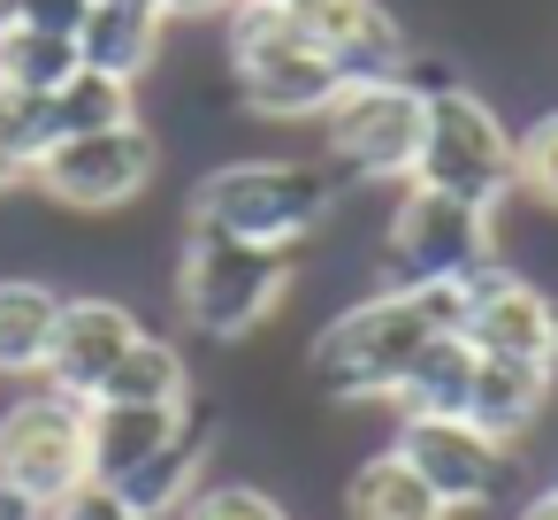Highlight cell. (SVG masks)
Instances as JSON below:
<instances>
[{"label":"cell","mask_w":558,"mask_h":520,"mask_svg":"<svg viewBox=\"0 0 558 520\" xmlns=\"http://www.w3.org/2000/svg\"><path fill=\"white\" fill-rule=\"evenodd\" d=\"M337 215V177L329 161H222L192 184L184 230L245 238V245H283L299 253L314 230Z\"/></svg>","instance_id":"obj_1"},{"label":"cell","mask_w":558,"mask_h":520,"mask_svg":"<svg viewBox=\"0 0 558 520\" xmlns=\"http://www.w3.org/2000/svg\"><path fill=\"white\" fill-rule=\"evenodd\" d=\"M222 62L238 108H253L260 123H322L329 100L344 93L337 62L299 32L283 0H238L222 16Z\"/></svg>","instance_id":"obj_2"},{"label":"cell","mask_w":558,"mask_h":520,"mask_svg":"<svg viewBox=\"0 0 558 520\" xmlns=\"http://www.w3.org/2000/svg\"><path fill=\"white\" fill-rule=\"evenodd\" d=\"M428 337H444L436 314H428V299L375 283L367 299H352L344 314L322 322V337H314V352H306V375H314L337 406H390Z\"/></svg>","instance_id":"obj_3"},{"label":"cell","mask_w":558,"mask_h":520,"mask_svg":"<svg viewBox=\"0 0 558 520\" xmlns=\"http://www.w3.org/2000/svg\"><path fill=\"white\" fill-rule=\"evenodd\" d=\"M299 283V253L283 245H245V238H215V230H184V253H177V314L215 337V344H238L253 329H268L283 314Z\"/></svg>","instance_id":"obj_4"},{"label":"cell","mask_w":558,"mask_h":520,"mask_svg":"<svg viewBox=\"0 0 558 520\" xmlns=\"http://www.w3.org/2000/svg\"><path fill=\"white\" fill-rule=\"evenodd\" d=\"M497 268V207L405 184L383 215V283L421 291V283H474Z\"/></svg>","instance_id":"obj_5"},{"label":"cell","mask_w":558,"mask_h":520,"mask_svg":"<svg viewBox=\"0 0 558 520\" xmlns=\"http://www.w3.org/2000/svg\"><path fill=\"white\" fill-rule=\"evenodd\" d=\"M413 184L474 199V207H505L512 199V123L497 116V100H482L474 85L436 93L428 116H421Z\"/></svg>","instance_id":"obj_6"},{"label":"cell","mask_w":558,"mask_h":520,"mask_svg":"<svg viewBox=\"0 0 558 520\" xmlns=\"http://www.w3.org/2000/svg\"><path fill=\"white\" fill-rule=\"evenodd\" d=\"M421 116L428 100L405 93L398 77L383 85H344L322 116V161L337 184H413L421 154Z\"/></svg>","instance_id":"obj_7"},{"label":"cell","mask_w":558,"mask_h":520,"mask_svg":"<svg viewBox=\"0 0 558 520\" xmlns=\"http://www.w3.org/2000/svg\"><path fill=\"white\" fill-rule=\"evenodd\" d=\"M154 177H161V138L138 116V123L47 146V161L32 169V192L54 199V207H70V215H123L131 199L154 192Z\"/></svg>","instance_id":"obj_8"},{"label":"cell","mask_w":558,"mask_h":520,"mask_svg":"<svg viewBox=\"0 0 558 520\" xmlns=\"http://www.w3.org/2000/svg\"><path fill=\"white\" fill-rule=\"evenodd\" d=\"M0 482H16L39 505H62L77 482H93L85 459V398L62 390H24L16 406H0Z\"/></svg>","instance_id":"obj_9"},{"label":"cell","mask_w":558,"mask_h":520,"mask_svg":"<svg viewBox=\"0 0 558 520\" xmlns=\"http://www.w3.org/2000/svg\"><path fill=\"white\" fill-rule=\"evenodd\" d=\"M390 451L444 497V512H482L505 497L512 482V451L497 436H482L466 413H428V421H398Z\"/></svg>","instance_id":"obj_10"},{"label":"cell","mask_w":558,"mask_h":520,"mask_svg":"<svg viewBox=\"0 0 558 520\" xmlns=\"http://www.w3.org/2000/svg\"><path fill=\"white\" fill-rule=\"evenodd\" d=\"M459 337L482 352V360H535V367H558V299L520 276L512 261L482 268L466 283V322Z\"/></svg>","instance_id":"obj_11"},{"label":"cell","mask_w":558,"mask_h":520,"mask_svg":"<svg viewBox=\"0 0 558 520\" xmlns=\"http://www.w3.org/2000/svg\"><path fill=\"white\" fill-rule=\"evenodd\" d=\"M146 337V322L123 306V299H108V291H77V299H62V322H54V344H47V367H39V383L47 390H62V398H100V383L116 375V360L131 352Z\"/></svg>","instance_id":"obj_12"},{"label":"cell","mask_w":558,"mask_h":520,"mask_svg":"<svg viewBox=\"0 0 558 520\" xmlns=\"http://www.w3.org/2000/svg\"><path fill=\"white\" fill-rule=\"evenodd\" d=\"M207 451H215V421L192 406V413H184V428H177L146 467H131V474L116 482V497H123L138 520H177V512L207 489Z\"/></svg>","instance_id":"obj_13"},{"label":"cell","mask_w":558,"mask_h":520,"mask_svg":"<svg viewBox=\"0 0 558 520\" xmlns=\"http://www.w3.org/2000/svg\"><path fill=\"white\" fill-rule=\"evenodd\" d=\"M550 390H558V367H535V360H482L474 367V398H466V421L482 436H497L505 451H520L535 436V421L550 413Z\"/></svg>","instance_id":"obj_14"},{"label":"cell","mask_w":558,"mask_h":520,"mask_svg":"<svg viewBox=\"0 0 558 520\" xmlns=\"http://www.w3.org/2000/svg\"><path fill=\"white\" fill-rule=\"evenodd\" d=\"M192 406H116V398H93L85 406V459H93V482H123L131 467H146L177 428H184Z\"/></svg>","instance_id":"obj_15"},{"label":"cell","mask_w":558,"mask_h":520,"mask_svg":"<svg viewBox=\"0 0 558 520\" xmlns=\"http://www.w3.org/2000/svg\"><path fill=\"white\" fill-rule=\"evenodd\" d=\"M161 39H169V16L123 9V0H93V16H85V32H77V55H85V70L138 85V77L161 62Z\"/></svg>","instance_id":"obj_16"},{"label":"cell","mask_w":558,"mask_h":520,"mask_svg":"<svg viewBox=\"0 0 558 520\" xmlns=\"http://www.w3.org/2000/svg\"><path fill=\"white\" fill-rule=\"evenodd\" d=\"M474 367H482V352L459 337V329H444V337H428L421 344V360L405 367V383H398V421H428V413H466V398H474Z\"/></svg>","instance_id":"obj_17"},{"label":"cell","mask_w":558,"mask_h":520,"mask_svg":"<svg viewBox=\"0 0 558 520\" xmlns=\"http://www.w3.org/2000/svg\"><path fill=\"white\" fill-rule=\"evenodd\" d=\"M54 322H62V291L54 283H39V276H9V283H0V375L39 383Z\"/></svg>","instance_id":"obj_18"},{"label":"cell","mask_w":558,"mask_h":520,"mask_svg":"<svg viewBox=\"0 0 558 520\" xmlns=\"http://www.w3.org/2000/svg\"><path fill=\"white\" fill-rule=\"evenodd\" d=\"M344 520H451V512L398 451H375L344 482Z\"/></svg>","instance_id":"obj_19"},{"label":"cell","mask_w":558,"mask_h":520,"mask_svg":"<svg viewBox=\"0 0 558 520\" xmlns=\"http://www.w3.org/2000/svg\"><path fill=\"white\" fill-rule=\"evenodd\" d=\"M116 123H138V85H123V77L77 70L70 85H54V93H47V131H54V146H62V138L116 131Z\"/></svg>","instance_id":"obj_20"},{"label":"cell","mask_w":558,"mask_h":520,"mask_svg":"<svg viewBox=\"0 0 558 520\" xmlns=\"http://www.w3.org/2000/svg\"><path fill=\"white\" fill-rule=\"evenodd\" d=\"M100 398H116V406H192V367H184V352L169 344V337H138L123 360H116V375L100 383Z\"/></svg>","instance_id":"obj_21"},{"label":"cell","mask_w":558,"mask_h":520,"mask_svg":"<svg viewBox=\"0 0 558 520\" xmlns=\"http://www.w3.org/2000/svg\"><path fill=\"white\" fill-rule=\"evenodd\" d=\"M77 70H85V55H77V39H62V32H32V24H9V32H0V77L24 85V93H54V85H70Z\"/></svg>","instance_id":"obj_22"},{"label":"cell","mask_w":558,"mask_h":520,"mask_svg":"<svg viewBox=\"0 0 558 520\" xmlns=\"http://www.w3.org/2000/svg\"><path fill=\"white\" fill-rule=\"evenodd\" d=\"M512 199L558 215V108H543L527 131H512Z\"/></svg>","instance_id":"obj_23"},{"label":"cell","mask_w":558,"mask_h":520,"mask_svg":"<svg viewBox=\"0 0 558 520\" xmlns=\"http://www.w3.org/2000/svg\"><path fill=\"white\" fill-rule=\"evenodd\" d=\"M0 146H9L24 169L47 161V146H54V131H47V93H24V85L0 77Z\"/></svg>","instance_id":"obj_24"},{"label":"cell","mask_w":558,"mask_h":520,"mask_svg":"<svg viewBox=\"0 0 558 520\" xmlns=\"http://www.w3.org/2000/svg\"><path fill=\"white\" fill-rule=\"evenodd\" d=\"M177 520H291V512H283L260 482H207Z\"/></svg>","instance_id":"obj_25"},{"label":"cell","mask_w":558,"mask_h":520,"mask_svg":"<svg viewBox=\"0 0 558 520\" xmlns=\"http://www.w3.org/2000/svg\"><path fill=\"white\" fill-rule=\"evenodd\" d=\"M47 520H138V512H131L108 482H77L62 505H47Z\"/></svg>","instance_id":"obj_26"},{"label":"cell","mask_w":558,"mask_h":520,"mask_svg":"<svg viewBox=\"0 0 558 520\" xmlns=\"http://www.w3.org/2000/svg\"><path fill=\"white\" fill-rule=\"evenodd\" d=\"M85 16H93V0H32V9H24L32 32H62V39H77Z\"/></svg>","instance_id":"obj_27"},{"label":"cell","mask_w":558,"mask_h":520,"mask_svg":"<svg viewBox=\"0 0 558 520\" xmlns=\"http://www.w3.org/2000/svg\"><path fill=\"white\" fill-rule=\"evenodd\" d=\"M230 9H238V0H161L169 24H222Z\"/></svg>","instance_id":"obj_28"},{"label":"cell","mask_w":558,"mask_h":520,"mask_svg":"<svg viewBox=\"0 0 558 520\" xmlns=\"http://www.w3.org/2000/svg\"><path fill=\"white\" fill-rule=\"evenodd\" d=\"M0 520H47V505H39V497H24L16 482H0Z\"/></svg>","instance_id":"obj_29"},{"label":"cell","mask_w":558,"mask_h":520,"mask_svg":"<svg viewBox=\"0 0 558 520\" xmlns=\"http://www.w3.org/2000/svg\"><path fill=\"white\" fill-rule=\"evenodd\" d=\"M24 184H32V169H24L9 146H0V199H9V192H24Z\"/></svg>","instance_id":"obj_30"},{"label":"cell","mask_w":558,"mask_h":520,"mask_svg":"<svg viewBox=\"0 0 558 520\" xmlns=\"http://www.w3.org/2000/svg\"><path fill=\"white\" fill-rule=\"evenodd\" d=\"M512 520H558V489H535V497H527Z\"/></svg>","instance_id":"obj_31"},{"label":"cell","mask_w":558,"mask_h":520,"mask_svg":"<svg viewBox=\"0 0 558 520\" xmlns=\"http://www.w3.org/2000/svg\"><path fill=\"white\" fill-rule=\"evenodd\" d=\"M24 9H32V0H0V32H9V24H24Z\"/></svg>","instance_id":"obj_32"},{"label":"cell","mask_w":558,"mask_h":520,"mask_svg":"<svg viewBox=\"0 0 558 520\" xmlns=\"http://www.w3.org/2000/svg\"><path fill=\"white\" fill-rule=\"evenodd\" d=\"M123 9H154V16H161V0H123Z\"/></svg>","instance_id":"obj_33"}]
</instances>
